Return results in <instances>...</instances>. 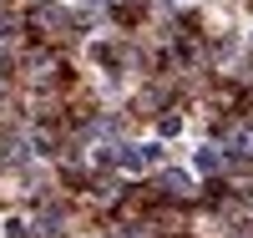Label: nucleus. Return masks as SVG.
<instances>
[{"label": "nucleus", "mask_w": 253, "mask_h": 238, "mask_svg": "<svg viewBox=\"0 0 253 238\" xmlns=\"http://www.w3.org/2000/svg\"><path fill=\"white\" fill-rule=\"evenodd\" d=\"M223 167V157L213 152V147H203V152H198V172H218Z\"/></svg>", "instance_id": "obj_1"}]
</instances>
